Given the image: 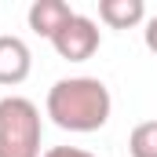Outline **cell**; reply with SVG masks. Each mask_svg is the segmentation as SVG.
I'll return each instance as SVG.
<instances>
[{
	"mask_svg": "<svg viewBox=\"0 0 157 157\" xmlns=\"http://www.w3.org/2000/svg\"><path fill=\"white\" fill-rule=\"evenodd\" d=\"M33 70V51L29 44L15 33H4L0 37V88H15L29 77Z\"/></svg>",
	"mask_w": 157,
	"mask_h": 157,
	"instance_id": "obj_4",
	"label": "cell"
},
{
	"mask_svg": "<svg viewBox=\"0 0 157 157\" xmlns=\"http://www.w3.org/2000/svg\"><path fill=\"white\" fill-rule=\"evenodd\" d=\"M77 11L66 4V0H33L29 4V29L37 33V37H44V40H51L70 18H73Z\"/></svg>",
	"mask_w": 157,
	"mask_h": 157,
	"instance_id": "obj_5",
	"label": "cell"
},
{
	"mask_svg": "<svg viewBox=\"0 0 157 157\" xmlns=\"http://www.w3.org/2000/svg\"><path fill=\"white\" fill-rule=\"evenodd\" d=\"M143 44H146V48H150V51L157 55V15H154V18H146V29H143Z\"/></svg>",
	"mask_w": 157,
	"mask_h": 157,
	"instance_id": "obj_9",
	"label": "cell"
},
{
	"mask_svg": "<svg viewBox=\"0 0 157 157\" xmlns=\"http://www.w3.org/2000/svg\"><path fill=\"white\" fill-rule=\"evenodd\" d=\"M102 44V33H99V22L88 18V15H73L55 37H51V48L59 51V59L66 62H84L99 51Z\"/></svg>",
	"mask_w": 157,
	"mask_h": 157,
	"instance_id": "obj_3",
	"label": "cell"
},
{
	"mask_svg": "<svg viewBox=\"0 0 157 157\" xmlns=\"http://www.w3.org/2000/svg\"><path fill=\"white\" fill-rule=\"evenodd\" d=\"M44 121L33 99L4 95L0 99V157H40Z\"/></svg>",
	"mask_w": 157,
	"mask_h": 157,
	"instance_id": "obj_2",
	"label": "cell"
},
{
	"mask_svg": "<svg viewBox=\"0 0 157 157\" xmlns=\"http://www.w3.org/2000/svg\"><path fill=\"white\" fill-rule=\"evenodd\" d=\"M48 117L62 132H99L113 113V95L99 77H62L48 88Z\"/></svg>",
	"mask_w": 157,
	"mask_h": 157,
	"instance_id": "obj_1",
	"label": "cell"
},
{
	"mask_svg": "<svg viewBox=\"0 0 157 157\" xmlns=\"http://www.w3.org/2000/svg\"><path fill=\"white\" fill-rule=\"evenodd\" d=\"M40 157H99V154H88L80 146H48Z\"/></svg>",
	"mask_w": 157,
	"mask_h": 157,
	"instance_id": "obj_8",
	"label": "cell"
},
{
	"mask_svg": "<svg viewBox=\"0 0 157 157\" xmlns=\"http://www.w3.org/2000/svg\"><path fill=\"white\" fill-rule=\"evenodd\" d=\"M128 154L132 157H157V121H143L128 135Z\"/></svg>",
	"mask_w": 157,
	"mask_h": 157,
	"instance_id": "obj_7",
	"label": "cell"
},
{
	"mask_svg": "<svg viewBox=\"0 0 157 157\" xmlns=\"http://www.w3.org/2000/svg\"><path fill=\"white\" fill-rule=\"evenodd\" d=\"M99 18L110 29H135L146 18V4L143 0H99Z\"/></svg>",
	"mask_w": 157,
	"mask_h": 157,
	"instance_id": "obj_6",
	"label": "cell"
}]
</instances>
